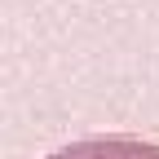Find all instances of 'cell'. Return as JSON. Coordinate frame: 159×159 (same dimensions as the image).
I'll list each match as a JSON object with an SVG mask.
<instances>
[{
  "mask_svg": "<svg viewBox=\"0 0 159 159\" xmlns=\"http://www.w3.org/2000/svg\"><path fill=\"white\" fill-rule=\"evenodd\" d=\"M49 159H159V146L133 133H97V137H80V142L53 150Z\"/></svg>",
  "mask_w": 159,
  "mask_h": 159,
  "instance_id": "1",
  "label": "cell"
}]
</instances>
